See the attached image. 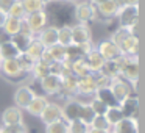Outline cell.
<instances>
[{"instance_id":"cell-1","label":"cell","mask_w":145,"mask_h":133,"mask_svg":"<svg viewBox=\"0 0 145 133\" xmlns=\"http://www.w3.org/2000/svg\"><path fill=\"white\" fill-rule=\"evenodd\" d=\"M119 64H120V77L126 80L128 83H137L139 78V61L137 57H119Z\"/></svg>"},{"instance_id":"cell-2","label":"cell","mask_w":145,"mask_h":133,"mask_svg":"<svg viewBox=\"0 0 145 133\" xmlns=\"http://www.w3.org/2000/svg\"><path fill=\"white\" fill-rule=\"evenodd\" d=\"M117 17H119V25L122 28H128L134 33V28L137 27V20H139V7L125 5V7L119 8Z\"/></svg>"},{"instance_id":"cell-3","label":"cell","mask_w":145,"mask_h":133,"mask_svg":"<svg viewBox=\"0 0 145 133\" xmlns=\"http://www.w3.org/2000/svg\"><path fill=\"white\" fill-rule=\"evenodd\" d=\"M0 72L10 80H17L25 74L20 69V64H19V61H17V58L2 60V63H0Z\"/></svg>"},{"instance_id":"cell-4","label":"cell","mask_w":145,"mask_h":133,"mask_svg":"<svg viewBox=\"0 0 145 133\" xmlns=\"http://www.w3.org/2000/svg\"><path fill=\"white\" fill-rule=\"evenodd\" d=\"M109 89L112 91L114 97L119 100V105H120V102H122V100H125L126 97H129V95L133 94V86L129 85L126 80L120 78V77H119V78H114L112 82H111Z\"/></svg>"},{"instance_id":"cell-5","label":"cell","mask_w":145,"mask_h":133,"mask_svg":"<svg viewBox=\"0 0 145 133\" xmlns=\"http://www.w3.org/2000/svg\"><path fill=\"white\" fill-rule=\"evenodd\" d=\"M35 97L36 94L30 86H25V85L19 86L14 92V103H16L14 107H17L19 110H27V107L31 103V100Z\"/></svg>"},{"instance_id":"cell-6","label":"cell","mask_w":145,"mask_h":133,"mask_svg":"<svg viewBox=\"0 0 145 133\" xmlns=\"http://www.w3.org/2000/svg\"><path fill=\"white\" fill-rule=\"evenodd\" d=\"M47 13L44 11H38V13H33V14H27L25 16V24L28 25L30 32L33 33V35H36V33H39L41 30L45 28V24H47Z\"/></svg>"},{"instance_id":"cell-7","label":"cell","mask_w":145,"mask_h":133,"mask_svg":"<svg viewBox=\"0 0 145 133\" xmlns=\"http://www.w3.org/2000/svg\"><path fill=\"white\" fill-rule=\"evenodd\" d=\"M92 41V32L88 24H76L72 27V44L81 45Z\"/></svg>"},{"instance_id":"cell-8","label":"cell","mask_w":145,"mask_h":133,"mask_svg":"<svg viewBox=\"0 0 145 133\" xmlns=\"http://www.w3.org/2000/svg\"><path fill=\"white\" fill-rule=\"evenodd\" d=\"M75 17L80 24H88L89 20H95L97 13H95V5L89 2H81L75 7Z\"/></svg>"},{"instance_id":"cell-9","label":"cell","mask_w":145,"mask_h":133,"mask_svg":"<svg viewBox=\"0 0 145 133\" xmlns=\"http://www.w3.org/2000/svg\"><path fill=\"white\" fill-rule=\"evenodd\" d=\"M24 124V114L22 110L17 107H8L2 113V125L3 127H13V125H22Z\"/></svg>"},{"instance_id":"cell-10","label":"cell","mask_w":145,"mask_h":133,"mask_svg":"<svg viewBox=\"0 0 145 133\" xmlns=\"http://www.w3.org/2000/svg\"><path fill=\"white\" fill-rule=\"evenodd\" d=\"M80 110H81V102H78L76 99H69V100L61 107L63 119L66 120L67 124L80 119Z\"/></svg>"},{"instance_id":"cell-11","label":"cell","mask_w":145,"mask_h":133,"mask_svg":"<svg viewBox=\"0 0 145 133\" xmlns=\"http://www.w3.org/2000/svg\"><path fill=\"white\" fill-rule=\"evenodd\" d=\"M97 52L101 55V57H103L105 61H112V60H116V58L122 57L119 47H117V45L111 41V39L101 41L100 44H98V47H97Z\"/></svg>"},{"instance_id":"cell-12","label":"cell","mask_w":145,"mask_h":133,"mask_svg":"<svg viewBox=\"0 0 145 133\" xmlns=\"http://www.w3.org/2000/svg\"><path fill=\"white\" fill-rule=\"evenodd\" d=\"M120 111H122L123 117H133V119H137V113H139V99L136 95H129L125 100L120 102L119 105Z\"/></svg>"},{"instance_id":"cell-13","label":"cell","mask_w":145,"mask_h":133,"mask_svg":"<svg viewBox=\"0 0 145 133\" xmlns=\"http://www.w3.org/2000/svg\"><path fill=\"white\" fill-rule=\"evenodd\" d=\"M117 11H119V5L116 0H106V2L95 7V13H97L95 19H98V16L101 19H111V17L117 16Z\"/></svg>"},{"instance_id":"cell-14","label":"cell","mask_w":145,"mask_h":133,"mask_svg":"<svg viewBox=\"0 0 145 133\" xmlns=\"http://www.w3.org/2000/svg\"><path fill=\"white\" fill-rule=\"evenodd\" d=\"M111 132L112 133H139L137 119H133V117H123V119H120L116 125H112Z\"/></svg>"},{"instance_id":"cell-15","label":"cell","mask_w":145,"mask_h":133,"mask_svg":"<svg viewBox=\"0 0 145 133\" xmlns=\"http://www.w3.org/2000/svg\"><path fill=\"white\" fill-rule=\"evenodd\" d=\"M41 88L44 89V92L48 95L59 94L61 92V77L53 75V74L47 75L45 78L41 80Z\"/></svg>"},{"instance_id":"cell-16","label":"cell","mask_w":145,"mask_h":133,"mask_svg":"<svg viewBox=\"0 0 145 133\" xmlns=\"http://www.w3.org/2000/svg\"><path fill=\"white\" fill-rule=\"evenodd\" d=\"M119 50L125 57H137L139 52V39L136 35H129L126 39H123L119 45Z\"/></svg>"},{"instance_id":"cell-17","label":"cell","mask_w":145,"mask_h":133,"mask_svg":"<svg viewBox=\"0 0 145 133\" xmlns=\"http://www.w3.org/2000/svg\"><path fill=\"white\" fill-rule=\"evenodd\" d=\"M39 117H41V120L45 124V125H47V124L55 122V120H58V119H63L61 105H58V103H50V102H48L47 107H45V110L42 111V114H41Z\"/></svg>"},{"instance_id":"cell-18","label":"cell","mask_w":145,"mask_h":133,"mask_svg":"<svg viewBox=\"0 0 145 133\" xmlns=\"http://www.w3.org/2000/svg\"><path fill=\"white\" fill-rule=\"evenodd\" d=\"M38 41L45 49L58 44V28L56 27H45L44 30H41L38 33Z\"/></svg>"},{"instance_id":"cell-19","label":"cell","mask_w":145,"mask_h":133,"mask_svg":"<svg viewBox=\"0 0 145 133\" xmlns=\"http://www.w3.org/2000/svg\"><path fill=\"white\" fill-rule=\"evenodd\" d=\"M59 94L66 95V97H72V95L78 94V78L75 75H67L61 77V92Z\"/></svg>"},{"instance_id":"cell-20","label":"cell","mask_w":145,"mask_h":133,"mask_svg":"<svg viewBox=\"0 0 145 133\" xmlns=\"http://www.w3.org/2000/svg\"><path fill=\"white\" fill-rule=\"evenodd\" d=\"M97 91V83H95V75L89 74V75L80 77L78 78V94L84 95H94Z\"/></svg>"},{"instance_id":"cell-21","label":"cell","mask_w":145,"mask_h":133,"mask_svg":"<svg viewBox=\"0 0 145 133\" xmlns=\"http://www.w3.org/2000/svg\"><path fill=\"white\" fill-rule=\"evenodd\" d=\"M84 61H86V64H88V67L91 69V72H92V74L100 72L101 67H103V64H105L103 57H101V55L98 53L97 49H95V47L92 49V50H91V52H89V53L84 57Z\"/></svg>"},{"instance_id":"cell-22","label":"cell","mask_w":145,"mask_h":133,"mask_svg":"<svg viewBox=\"0 0 145 133\" xmlns=\"http://www.w3.org/2000/svg\"><path fill=\"white\" fill-rule=\"evenodd\" d=\"M94 97L98 99L101 103H105L108 108L119 107V100L114 97V94H112V91L109 89V86H108V88H97V91H95Z\"/></svg>"},{"instance_id":"cell-23","label":"cell","mask_w":145,"mask_h":133,"mask_svg":"<svg viewBox=\"0 0 145 133\" xmlns=\"http://www.w3.org/2000/svg\"><path fill=\"white\" fill-rule=\"evenodd\" d=\"M33 39H35V36L27 35V33H22V32H19L17 35L11 36V42L16 45V49L20 52V53H24V52L28 49V45L31 44Z\"/></svg>"},{"instance_id":"cell-24","label":"cell","mask_w":145,"mask_h":133,"mask_svg":"<svg viewBox=\"0 0 145 133\" xmlns=\"http://www.w3.org/2000/svg\"><path fill=\"white\" fill-rule=\"evenodd\" d=\"M103 75H106L108 78L114 80V78H119L120 77V64H119V58H116V60L112 61H105L103 67H101L100 70Z\"/></svg>"},{"instance_id":"cell-25","label":"cell","mask_w":145,"mask_h":133,"mask_svg":"<svg viewBox=\"0 0 145 133\" xmlns=\"http://www.w3.org/2000/svg\"><path fill=\"white\" fill-rule=\"evenodd\" d=\"M47 103H48L47 97H44V95H36V97L31 100V103L27 107V110H28L30 114H33V116H38V117H39V116L42 114V111L45 110Z\"/></svg>"},{"instance_id":"cell-26","label":"cell","mask_w":145,"mask_h":133,"mask_svg":"<svg viewBox=\"0 0 145 133\" xmlns=\"http://www.w3.org/2000/svg\"><path fill=\"white\" fill-rule=\"evenodd\" d=\"M22 20H24V19H16V17L7 16V19H5L3 25H2V28H3V32L7 33L8 36H14V35H17V33L20 32Z\"/></svg>"},{"instance_id":"cell-27","label":"cell","mask_w":145,"mask_h":133,"mask_svg":"<svg viewBox=\"0 0 145 133\" xmlns=\"http://www.w3.org/2000/svg\"><path fill=\"white\" fill-rule=\"evenodd\" d=\"M70 69H72V74L76 77V78L92 74V72H91V69L88 67V64H86L84 58H78V60L72 61V63H70Z\"/></svg>"},{"instance_id":"cell-28","label":"cell","mask_w":145,"mask_h":133,"mask_svg":"<svg viewBox=\"0 0 145 133\" xmlns=\"http://www.w3.org/2000/svg\"><path fill=\"white\" fill-rule=\"evenodd\" d=\"M44 50H45L44 45H42L38 39H33L31 44L28 45V49H27L24 53H25L27 57H30L33 61H39V60H41V55L44 53Z\"/></svg>"},{"instance_id":"cell-29","label":"cell","mask_w":145,"mask_h":133,"mask_svg":"<svg viewBox=\"0 0 145 133\" xmlns=\"http://www.w3.org/2000/svg\"><path fill=\"white\" fill-rule=\"evenodd\" d=\"M20 55V52L16 49V45L11 41L0 44V58L2 60H10V58H17Z\"/></svg>"},{"instance_id":"cell-30","label":"cell","mask_w":145,"mask_h":133,"mask_svg":"<svg viewBox=\"0 0 145 133\" xmlns=\"http://www.w3.org/2000/svg\"><path fill=\"white\" fill-rule=\"evenodd\" d=\"M58 44L63 45V47L72 45V27L64 25L58 28Z\"/></svg>"},{"instance_id":"cell-31","label":"cell","mask_w":145,"mask_h":133,"mask_svg":"<svg viewBox=\"0 0 145 133\" xmlns=\"http://www.w3.org/2000/svg\"><path fill=\"white\" fill-rule=\"evenodd\" d=\"M31 74H33V77H35L36 80L41 82L42 78H45L47 75H50V66L45 64V63H42V61H36V63L33 64Z\"/></svg>"},{"instance_id":"cell-32","label":"cell","mask_w":145,"mask_h":133,"mask_svg":"<svg viewBox=\"0 0 145 133\" xmlns=\"http://www.w3.org/2000/svg\"><path fill=\"white\" fill-rule=\"evenodd\" d=\"M20 3L24 7L25 14H33L38 13V11H44L45 5L42 3L41 0H20Z\"/></svg>"},{"instance_id":"cell-33","label":"cell","mask_w":145,"mask_h":133,"mask_svg":"<svg viewBox=\"0 0 145 133\" xmlns=\"http://www.w3.org/2000/svg\"><path fill=\"white\" fill-rule=\"evenodd\" d=\"M45 133H69V124L64 119H58L45 125Z\"/></svg>"},{"instance_id":"cell-34","label":"cell","mask_w":145,"mask_h":133,"mask_svg":"<svg viewBox=\"0 0 145 133\" xmlns=\"http://www.w3.org/2000/svg\"><path fill=\"white\" fill-rule=\"evenodd\" d=\"M47 52L52 57L53 63H63V61H66V47H63V45L55 44L52 47H48Z\"/></svg>"},{"instance_id":"cell-35","label":"cell","mask_w":145,"mask_h":133,"mask_svg":"<svg viewBox=\"0 0 145 133\" xmlns=\"http://www.w3.org/2000/svg\"><path fill=\"white\" fill-rule=\"evenodd\" d=\"M94 117H95V113H94V110L91 108V105H89V103H81V110H80V120L89 127L92 124V120H94Z\"/></svg>"},{"instance_id":"cell-36","label":"cell","mask_w":145,"mask_h":133,"mask_svg":"<svg viewBox=\"0 0 145 133\" xmlns=\"http://www.w3.org/2000/svg\"><path fill=\"white\" fill-rule=\"evenodd\" d=\"M89 128H95V130H103V132H111V124L106 120L105 116H95L92 124L89 125Z\"/></svg>"},{"instance_id":"cell-37","label":"cell","mask_w":145,"mask_h":133,"mask_svg":"<svg viewBox=\"0 0 145 133\" xmlns=\"http://www.w3.org/2000/svg\"><path fill=\"white\" fill-rule=\"evenodd\" d=\"M105 117H106V120L111 124V127H112V125H116L120 119H123V114H122V111H120L119 107H114V108H108Z\"/></svg>"},{"instance_id":"cell-38","label":"cell","mask_w":145,"mask_h":133,"mask_svg":"<svg viewBox=\"0 0 145 133\" xmlns=\"http://www.w3.org/2000/svg\"><path fill=\"white\" fill-rule=\"evenodd\" d=\"M7 16H10V17H16V19H25V11H24V7H22V3H20V0H17L16 3L11 7V10L8 11V14Z\"/></svg>"},{"instance_id":"cell-39","label":"cell","mask_w":145,"mask_h":133,"mask_svg":"<svg viewBox=\"0 0 145 133\" xmlns=\"http://www.w3.org/2000/svg\"><path fill=\"white\" fill-rule=\"evenodd\" d=\"M17 61H19V64H20V69L24 70V72H31V69H33V64L36 63V61H33L30 57H27L25 53H20L19 57H17Z\"/></svg>"},{"instance_id":"cell-40","label":"cell","mask_w":145,"mask_h":133,"mask_svg":"<svg viewBox=\"0 0 145 133\" xmlns=\"http://www.w3.org/2000/svg\"><path fill=\"white\" fill-rule=\"evenodd\" d=\"M89 105H91V108L94 110V113H95V116H105L106 114V111H108V107L105 103H101L98 99H92L91 102H89Z\"/></svg>"},{"instance_id":"cell-41","label":"cell","mask_w":145,"mask_h":133,"mask_svg":"<svg viewBox=\"0 0 145 133\" xmlns=\"http://www.w3.org/2000/svg\"><path fill=\"white\" fill-rule=\"evenodd\" d=\"M89 127L86 124H83L80 119L69 122V133H88Z\"/></svg>"},{"instance_id":"cell-42","label":"cell","mask_w":145,"mask_h":133,"mask_svg":"<svg viewBox=\"0 0 145 133\" xmlns=\"http://www.w3.org/2000/svg\"><path fill=\"white\" fill-rule=\"evenodd\" d=\"M0 133H28V132H27V128L22 124V125H13V127H3L2 125Z\"/></svg>"},{"instance_id":"cell-43","label":"cell","mask_w":145,"mask_h":133,"mask_svg":"<svg viewBox=\"0 0 145 133\" xmlns=\"http://www.w3.org/2000/svg\"><path fill=\"white\" fill-rule=\"evenodd\" d=\"M16 2L17 0H0V11L5 13V14H8V11L11 10V7H13Z\"/></svg>"},{"instance_id":"cell-44","label":"cell","mask_w":145,"mask_h":133,"mask_svg":"<svg viewBox=\"0 0 145 133\" xmlns=\"http://www.w3.org/2000/svg\"><path fill=\"white\" fill-rule=\"evenodd\" d=\"M8 41H11V36H8L7 33L3 32V28H0V44L8 42Z\"/></svg>"},{"instance_id":"cell-45","label":"cell","mask_w":145,"mask_h":133,"mask_svg":"<svg viewBox=\"0 0 145 133\" xmlns=\"http://www.w3.org/2000/svg\"><path fill=\"white\" fill-rule=\"evenodd\" d=\"M123 5H129V7H139V0H123Z\"/></svg>"},{"instance_id":"cell-46","label":"cell","mask_w":145,"mask_h":133,"mask_svg":"<svg viewBox=\"0 0 145 133\" xmlns=\"http://www.w3.org/2000/svg\"><path fill=\"white\" fill-rule=\"evenodd\" d=\"M5 19H7V14H5V13H2V11H0V28H2V25H3Z\"/></svg>"},{"instance_id":"cell-47","label":"cell","mask_w":145,"mask_h":133,"mask_svg":"<svg viewBox=\"0 0 145 133\" xmlns=\"http://www.w3.org/2000/svg\"><path fill=\"white\" fill-rule=\"evenodd\" d=\"M88 133H109V132H103V130H95V128H89Z\"/></svg>"},{"instance_id":"cell-48","label":"cell","mask_w":145,"mask_h":133,"mask_svg":"<svg viewBox=\"0 0 145 133\" xmlns=\"http://www.w3.org/2000/svg\"><path fill=\"white\" fill-rule=\"evenodd\" d=\"M103 2H106V0H91V2H89V3H92V5H95V7H97V5L103 3Z\"/></svg>"},{"instance_id":"cell-49","label":"cell","mask_w":145,"mask_h":133,"mask_svg":"<svg viewBox=\"0 0 145 133\" xmlns=\"http://www.w3.org/2000/svg\"><path fill=\"white\" fill-rule=\"evenodd\" d=\"M41 2H42V3H44V5H47V3H50V0H41Z\"/></svg>"},{"instance_id":"cell-50","label":"cell","mask_w":145,"mask_h":133,"mask_svg":"<svg viewBox=\"0 0 145 133\" xmlns=\"http://www.w3.org/2000/svg\"><path fill=\"white\" fill-rule=\"evenodd\" d=\"M50 2H63V0H50Z\"/></svg>"},{"instance_id":"cell-51","label":"cell","mask_w":145,"mask_h":133,"mask_svg":"<svg viewBox=\"0 0 145 133\" xmlns=\"http://www.w3.org/2000/svg\"><path fill=\"white\" fill-rule=\"evenodd\" d=\"M0 63H2V58H0Z\"/></svg>"},{"instance_id":"cell-52","label":"cell","mask_w":145,"mask_h":133,"mask_svg":"<svg viewBox=\"0 0 145 133\" xmlns=\"http://www.w3.org/2000/svg\"><path fill=\"white\" fill-rule=\"evenodd\" d=\"M109 133H112V132H109Z\"/></svg>"}]
</instances>
